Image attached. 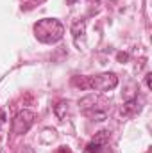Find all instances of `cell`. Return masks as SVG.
<instances>
[{
  "label": "cell",
  "mask_w": 152,
  "mask_h": 153,
  "mask_svg": "<svg viewBox=\"0 0 152 153\" xmlns=\"http://www.w3.org/2000/svg\"><path fill=\"white\" fill-rule=\"evenodd\" d=\"M108 139H109V132H99V135L86 144L84 153H106Z\"/></svg>",
  "instance_id": "4"
},
{
  "label": "cell",
  "mask_w": 152,
  "mask_h": 153,
  "mask_svg": "<svg viewBox=\"0 0 152 153\" xmlns=\"http://www.w3.org/2000/svg\"><path fill=\"white\" fill-rule=\"evenodd\" d=\"M34 119H36V114L32 111H27V109L20 111L13 119V134H16V135L27 134L29 128L34 125Z\"/></svg>",
  "instance_id": "3"
},
{
  "label": "cell",
  "mask_w": 152,
  "mask_h": 153,
  "mask_svg": "<svg viewBox=\"0 0 152 153\" xmlns=\"http://www.w3.org/2000/svg\"><path fill=\"white\" fill-rule=\"evenodd\" d=\"M74 85H79L81 89H90V91H111L118 85V76L114 73H100V75H91V76H75Z\"/></svg>",
  "instance_id": "2"
},
{
  "label": "cell",
  "mask_w": 152,
  "mask_h": 153,
  "mask_svg": "<svg viewBox=\"0 0 152 153\" xmlns=\"http://www.w3.org/2000/svg\"><path fill=\"white\" fill-rule=\"evenodd\" d=\"M150 73H149V75H147V76H145V84H147V87H149V89H150Z\"/></svg>",
  "instance_id": "6"
},
{
  "label": "cell",
  "mask_w": 152,
  "mask_h": 153,
  "mask_svg": "<svg viewBox=\"0 0 152 153\" xmlns=\"http://www.w3.org/2000/svg\"><path fill=\"white\" fill-rule=\"evenodd\" d=\"M34 34H36V38L41 43L54 45V43L63 39L65 27L56 18H43V20H39L38 23H34Z\"/></svg>",
  "instance_id": "1"
},
{
  "label": "cell",
  "mask_w": 152,
  "mask_h": 153,
  "mask_svg": "<svg viewBox=\"0 0 152 153\" xmlns=\"http://www.w3.org/2000/svg\"><path fill=\"white\" fill-rule=\"evenodd\" d=\"M57 153H72V152H70L68 148H65V146H63V148H59V150H57Z\"/></svg>",
  "instance_id": "7"
},
{
  "label": "cell",
  "mask_w": 152,
  "mask_h": 153,
  "mask_svg": "<svg viewBox=\"0 0 152 153\" xmlns=\"http://www.w3.org/2000/svg\"><path fill=\"white\" fill-rule=\"evenodd\" d=\"M84 27H86V23L84 22H77L72 25V34H74V38H79V36H82L84 34Z\"/></svg>",
  "instance_id": "5"
}]
</instances>
